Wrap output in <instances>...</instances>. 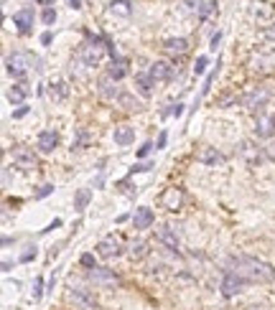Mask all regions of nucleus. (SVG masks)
Instances as JSON below:
<instances>
[{
  "mask_svg": "<svg viewBox=\"0 0 275 310\" xmlns=\"http://www.w3.org/2000/svg\"><path fill=\"white\" fill-rule=\"evenodd\" d=\"M227 272L240 275V277H245L247 282H272V280H275V267H270V264L262 262V259L245 257V254L232 257Z\"/></svg>",
  "mask_w": 275,
  "mask_h": 310,
  "instance_id": "f257e3e1",
  "label": "nucleus"
},
{
  "mask_svg": "<svg viewBox=\"0 0 275 310\" xmlns=\"http://www.w3.org/2000/svg\"><path fill=\"white\" fill-rule=\"evenodd\" d=\"M107 46H110V44L105 41V38L92 36L89 41H84V44H82V49H79V59H82V64H84V66H97V64L102 61V56H105Z\"/></svg>",
  "mask_w": 275,
  "mask_h": 310,
  "instance_id": "f03ea898",
  "label": "nucleus"
},
{
  "mask_svg": "<svg viewBox=\"0 0 275 310\" xmlns=\"http://www.w3.org/2000/svg\"><path fill=\"white\" fill-rule=\"evenodd\" d=\"M267 102H270V89H265V87H257L242 97V107H247L250 112H262Z\"/></svg>",
  "mask_w": 275,
  "mask_h": 310,
  "instance_id": "7ed1b4c3",
  "label": "nucleus"
},
{
  "mask_svg": "<svg viewBox=\"0 0 275 310\" xmlns=\"http://www.w3.org/2000/svg\"><path fill=\"white\" fill-rule=\"evenodd\" d=\"M6 66H8V74H13L16 79H23L26 71H28V66H31V59H28V54H23V51H13V54L6 59Z\"/></svg>",
  "mask_w": 275,
  "mask_h": 310,
  "instance_id": "20e7f679",
  "label": "nucleus"
},
{
  "mask_svg": "<svg viewBox=\"0 0 275 310\" xmlns=\"http://www.w3.org/2000/svg\"><path fill=\"white\" fill-rule=\"evenodd\" d=\"M247 285H250V282H247L245 277L234 275V272H227V275H224V280H222V285H219V290H222V295H224V297H234L237 292H242Z\"/></svg>",
  "mask_w": 275,
  "mask_h": 310,
  "instance_id": "39448f33",
  "label": "nucleus"
},
{
  "mask_svg": "<svg viewBox=\"0 0 275 310\" xmlns=\"http://www.w3.org/2000/svg\"><path fill=\"white\" fill-rule=\"evenodd\" d=\"M13 163L18 168H23V171H36L38 168V158L33 155V150H28V147H16L13 150Z\"/></svg>",
  "mask_w": 275,
  "mask_h": 310,
  "instance_id": "423d86ee",
  "label": "nucleus"
},
{
  "mask_svg": "<svg viewBox=\"0 0 275 310\" xmlns=\"http://www.w3.org/2000/svg\"><path fill=\"white\" fill-rule=\"evenodd\" d=\"M155 239H158L166 249H171V252H178V247H181L178 231H176L173 226H161L158 231H155Z\"/></svg>",
  "mask_w": 275,
  "mask_h": 310,
  "instance_id": "0eeeda50",
  "label": "nucleus"
},
{
  "mask_svg": "<svg viewBox=\"0 0 275 310\" xmlns=\"http://www.w3.org/2000/svg\"><path fill=\"white\" fill-rule=\"evenodd\" d=\"M181 204H184V191L181 188H166L163 193H161V206L166 209V211H178L181 209Z\"/></svg>",
  "mask_w": 275,
  "mask_h": 310,
  "instance_id": "6e6552de",
  "label": "nucleus"
},
{
  "mask_svg": "<svg viewBox=\"0 0 275 310\" xmlns=\"http://www.w3.org/2000/svg\"><path fill=\"white\" fill-rule=\"evenodd\" d=\"M97 87H100V94H102L107 102H115V99H120V97H123V92L117 89V84H115V79H112L110 74H107V76H102Z\"/></svg>",
  "mask_w": 275,
  "mask_h": 310,
  "instance_id": "1a4fd4ad",
  "label": "nucleus"
},
{
  "mask_svg": "<svg viewBox=\"0 0 275 310\" xmlns=\"http://www.w3.org/2000/svg\"><path fill=\"white\" fill-rule=\"evenodd\" d=\"M120 242H117L115 237H105L100 244H97V254L105 257V259H112V257H120Z\"/></svg>",
  "mask_w": 275,
  "mask_h": 310,
  "instance_id": "9d476101",
  "label": "nucleus"
},
{
  "mask_svg": "<svg viewBox=\"0 0 275 310\" xmlns=\"http://www.w3.org/2000/svg\"><path fill=\"white\" fill-rule=\"evenodd\" d=\"M272 132H275V114H260L257 122H255V135L265 140Z\"/></svg>",
  "mask_w": 275,
  "mask_h": 310,
  "instance_id": "9b49d317",
  "label": "nucleus"
},
{
  "mask_svg": "<svg viewBox=\"0 0 275 310\" xmlns=\"http://www.w3.org/2000/svg\"><path fill=\"white\" fill-rule=\"evenodd\" d=\"M89 280H92L95 285H117V282H120V280H117V275L110 272V269H105V267L89 269Z\"/></svg>",
  "mask_w": 275,
  "mask_h": 310,
  "instance_id": "f8f14e48",
  "label": "nucleus"
},
{
  "mask_svg": "<svg viewBox=\"0 0 275 310\" xmlns=\"http://www.w3.org/2000/svg\"><path fill=\"white\" fill-rule=\"evenodd\" d=\"M150 76H153L155 82H166V79H171V76H173V66L168 61H153L150 64Z\"/></svg>",
  "mask_w": 275,
  "mask_h": 310,
  "instance_id": "ddd939ff",
  "label": "nucleus"
},
{
  "mask_svg": "<svg viewBox=\"0 0 275 310\" xmlns=\"http://www.w3.org/2000/svg\"><path fill=\"white\" fill-rule=\"evenodd\" d=\"M196 161L204 163V166H222L224 163V155L217 152V147H204L199 155H196Z\"/></svg>",
  "mask_w": 275,
  "mask_h": 310,
  "instance_id": "4468645a",
  "label": "nucleus"
},
{
  "mask_svg": "<svg viewBox=\"0 0 275 310\" xmlns=\"http://www.w3.org/2000/svg\"><path fill=\"white\" fill-rule=\"evenodd\" d=\"M59 145V135L54 130H44L38 135V150L41 152H54V147Z\"/></svg>",
  "mask_w": 275,
  "mask_h": 310,
  "instance_id": "2eb2a0df",
  "label": "nucleus"
},
{
  "mask_svg": "<svg viewBox=\"0 0 275 310\" xmlns=\"http://www.w3.org/2000/svg\"><path fill=\"white\" fill-rule=\"evenodd\" d=\"M153 221H155V216H153V211H150L148 206H140V209L135 211V216H133L135 229H150Z\"/></svg>",
  "mask_w": 275,
  "mask_h": 310,
  "instance_id": "dca6fc26",
  "label": "nucleus"
},
{
  "mask_svg": "<svg viewBox=\"0 0 275 310\" xmlns=\"http://www.w3.org/2000/svg\"><path fill=\"white\" fill-rule=\"evenodd\" d=\"M112 137H115V145L125 147V145H130L135 140V130L130 125H120V127H115V135Z\"/></svg>",
  "mask_w": 275,
  "mask_h": 310,
  "instance_id": "f3484780",
  "label": "nucleus"
},
{
  "mask_svg": "<svg viewBox=\"0 0 275 310\" xmlns=\"http://www.w3.org/2000/svg\"><path fill=\"white\" fill-rule=\"evenodd\" d=\"M163 49L171 56H184L189 51V41H186V38H168V41L163 44Z\"/></svg>",
  "mask_w": 275,
  "mask_h": 310,
  "instance_id": "a211bd4d",
  "label": "nucleus"
},
{
  "mask_svg": "<svg viewBox=\"0 0 275 310\" xmlns=\"http://www.w3.org/2000/svg\"><path fill=\"white\" fill-rule=\"evenodd\" d=\"M13 26H18V33H28L33 26V11H18L13 16Z\"/></svg>",
  "mask_w": 275,
  "mask_h": 310,
  "instance_id": "6ab92c4d",
  "label": "nucleus"
},
{
  "mask_svg": "<svg viewBox=\"0 0 275 310\" xmlns=\"http://www.w3.org/2000/svg\"><path fill=\"white\" fill-rule=\"evenodd\" d=\"M135 84H138V89H140V94H150L153 92V84H155V79H153V76H150V71L145 74V71H140L138 76H135Z\"/></svg>",
  "mask_w": 275,
  "mask_h": 310,
  "instance_id": "aec40b11",
  "label": "nucleus"
},
{
  "mask_svg": "<svg viewBox=\"0 0 275 310\" xmlns=\"http://www.w3.org/2000/svg\"><path fill=\"white\" fill-rule=\"evenodd\" d=\"M69 295H71V300H76V302L84 305V307H95V305H97V302H95V297H92V295H87L82 287H74V285H71Z\"/></svg>",
  "mask_w": 275,
  "mask_h": 310,
  "instance_id": "412c9836",
  "label": "nucleus"
},
{
  "mask_svg": "<svg viewBox=\"0 0 275 310\" xmlns=\"http://www.w3.org/2000/svg\"><path fill=\"white\" fill-rule=\"evenodd\" d=\"M89 199H92V191H89V188L76 191V196H74V209H76V211H84L87 204H89Z\"/></svg>",
  "mask_w": 275,
  "mask_h": 310,
  "instance_id": "4be33fe9",
  "label": "nucleus"
},
{
  "mask_svg": "<svg viewBox=\"0 0 275 310\" xmlns=\"http://www.w3.org/2000/svg\"><path fill=\"white\" fill-rule=\"evenodd\" d=\"M26 94H28V87H26V84H16V87H11L8 99H11L13 104H21V102L26 99Z\"/></svg>",
  "mask_w": 275,
  "mask_h": 310,
  "instance_id": "5701e85b",
  "label": "nucleus"
},
{
  "mask_svg": "<svg viewBox=\"0 0 275 310\" xmlns=\"http://www.w3.org/2000/svg\"><path fill=\"white\" fill-rule=\"evenodd\" d=\"M125 74H128V69H125V61H123V59L112 61V66H110V76H112L115 82H120V79H123Z\"/></svg>",
  "mask_w": 275,
  "mask_h": 310,
  "instance_id": "b1692460",
  "label": "nucleus"
},
{
  "mask_svg": "<svg viewBox=\"0 0 275 310\" xmlns=\"http://www.w3.org/2000/svg\"><path fill=\"white\" fill-rule=\"evenodd\" d=\"M117 102H120L125 109H130V112H138V109H143V102H140V99H135L133 94H123V97L117 99Z\"/></svg>",
  "mask_w": 275,
  "mask_h": 310,
  "instance_id": "393cba45",
  "label": "nucleus"
},
{
  "mask_svg": "<svg viewBox=\"0 0 275 310\" xmlns=\"http://www.w3.org/2000/svg\"><path fill=\"white\" fill-rule=\"evenodd\" d=\"M110 13H117V16H130V3H128V0H112Z\"/></svg>",
  "mask_w": 275,
  "mask_h": 310,
  "instance_id": "a878e982",
  "label": "nucleus"
},
{
  "mask_svg": "<svg viewBox=\"0 0 275 310\" xmlns=\"http://www.w3.org/2000/svg\"><path fill=\"white\" fill-rule=\"evenodd\" d=\"M145 254H148V249H145L143 242H133V244H130V257H133V259H143Z\"/></svg>",
  "mask_w": 275,
  "mask_h": 310,
  "instance_id": "bb28decb",
  "label": "nucleus"
},
{
  "mask_svg": "<svg viewBox=\"0 0 275 310\" xmlns=\"http://www.w3.org/2000/svg\"><path fill=\"white\" fill-rule=\"evenodd\" d=\"M184 6H186L189 13H202V11H204V8H202V0H186Z\"/></svg>",
  "mask_w": 275,
  "mask_h": 310,
  "instance_id": "cd10ccee",
  "label": "nucleus"
},
{
  "mask_svg": "<svg viewBox=\"0 0 275 310\" xmlns=\"http://www.w3.org/2000/svg\"><path fill=\"white\" fill-rule=\"evenodd\" d=\"M66 92H69V89H66V84H54L51 97H54V99H64V97H66Z\"/></svg>",
  "mask_w": 275,
  "mask_h": 310,
  "instance_id": "c85d7f7f",
  "label": "nucleus"
},
{
  "mask_svg": "<svg viewBox=\"0 0 275 310\" xmlns=\"http://www.w3.org/2000/svg\"><path fill=\"white\" fill-rule=\"evenodd\" d=\"M207 64H209V59H207V56H199V59H196V64H194V71H196V74H204Z\"/></svg>",
  "mask_w": 275,
  "mask_h": 310,
  "instance_id": "c756f323",
  "label": "nucleus"
},
{
  "mask_svg": "<svg viewBox=\"0 0 275 310\" xmlns=\"http://www.w3.org/2000/svg\"><path fill=\"white\" fill-rule=\"evenodd\" d=\"M41 295H44V280L38 277L36 285H33V300H41Z\"/></svg>",
  "mask_w": 275,
  "mask_h": 310,
  "instance_id": "7c9ffc66",
  "label": "nucleus"
},
{
  "mask_svg": "<svg viewBox=\"0 0 275 310\" xmlns=\"http://www.w3.org/2000/svg\"><path fill=\"white\" fill-rule=\"evenodd\" d=\"M51 191H54V186H51V183H46V186H41V188H38V191H36V199H46V196H49V193H51Z\"/></svg>",
  "mask_w": 275,
  "mask_h": 310,
  "instance_id": "2f4dec72",
  "label": "nucleus"
},
{
  "mask_svg": "<svg viewBox=\"0 0 275 310\" xmlns=\"http://www.w3.org/2000/svg\"><path fill=\"white\" fill-rule=\"evenodd\" d=\"M54 21H56V13H54V8H46V11H44V23H46V26H51Z\"/></svg>",
  "mask_w": 275,
  "mask_h": 310,
  "instance_id": "473e14b6",
  "label": "nucleus"
},
{
  "mask_svg": "<svg viewBox=\"0 0 275 310\" xmlns=\"http://www.w3.org/2000/svg\"><path fill=\"white\" fill-rule=\"evenodd\" d=\"M82 264H84V267H89V269H95V267H97L92 254H82Z\"/></svg>",
  "mask_w": 275,
  "mask_h": 310,
  "instance_id": "72a5a7b5",
  "label": "nucleus"
},
{
  "mask_svg": "<svg viewBox=\"0 0 275 310\" xmlns=\"http://www.w3.org/2000/svg\"><path fill=\"white\" fill-rule=\"evenodd\" d=\"M184 112V104H171V109L166 114H171V117H178V114Z\"/></svg>",
  "mask_w": 275,
  "mask_h": 310,
  "instance_id": "f704fd0d",
  "label": "nucleus"
},
{
  "mask_svg": "<svg viewBox=\"0 0 275 310\" xmlns=\"http://www.w3.org/2000/svg\"><path fill=\"white\" fill-rule=\"evenodd\" d=\"M265 38H267V41H275V23H270L265 28Z\"/></svg>",
  "mask_w": 275,
  "mask_h": 310,
  "instance_id": "c9c22d12",
  "label": "nucleus"
},
{
  "mask_svg": "<svg viewBox=\"0 0 275 310\" xmlns=\"http://www.w3.org/2000/svg\"><path fill=\"white\" fill-rule=\"evenodd\" d=\"M150 147H153V145H150V142H145V145H143V147L138 150V155H140V158H145V155L150 152Z\"/></svg>",
  "mask_w": 275,
  "mask_h": 310,
  "instance_id": "e433bc0d",
  "label": "nucleus"
},
{
  "mask_svg": "<svg viewBox=\"0 0 275 310\" xmlns=\"http://www.w3.org/2000/svg\"><path fill=\"white\" fill-rule=\"evenodd\" d=\"M153 166H148V163H138L135 168H133V173H140V171H150Z\"/></svg>",
  "mask_w": 275,
  "mask_h": 310,
  "instance_id": "4c0bfd02",
  "label": "nucleus"
},
{
  "mask_svg": "<svg viewBox=\"0 0 275 310\" xmlns=\"http://www.w3.org/2000/svg\"><path fill=\"white\" fill-rule=\"evenodd\" d=\"M33 257H36V249L31 247V249H28V252H26V254L21 257V259H23V262H28V259H33Z\"/></svg>",
  "mask_w": 275,
  "mask_h": 310,
  "instance_id": "58836bf2",
  "label": "nucleus"
},
{
  "mask_svg": "<svg viewBox=\"0 0 275 310\" xmlns=\"http://www.w3.org/2000/svg\"><path fill=\"white\" fill-rule=\"evenodd\" d=\"M219 38H222V33H214V36H212V49H214V51H217V44H219Z\"/></svg>",
  "mask_w": 275,
  "mask_h": 310,
  "instance_id": "ea45409f",
  "label": "nucleus"
},
{
  "mask_svg": "<svg viewBox=\"0 0 275 310\" xmlns=\"http://www.w3.org/2000/svg\"><path fill=\"white\" fill-rule=\"evenodd\" d=\"M166 137H168V135L161 132V137H158V142H155V147H163V145H166Z\"/></svg>",
  "mask_w": 275,
  "mask_h": 310,
  "instance_id": "a19ab883",
  "label": "nucleus"
},
{
  "mask_svg": "<svg viewBox=\"0 0 275 310\" xmlns=\"http://www.w3.org/2000/svg\"><path fill=\"white\" fill-rule=\"evenodd\" d=\"M26 112H28V107H21V109H16V112H13V117H23Z\"/></svg>",
  "mask_w": 275,
  "mask_h": 310,
  "instance_id": "79ce46f5",
  "label": "nucleus"
},
{
  "mask_svg": "<svg viewBox=\"0 0 275 310\" xmlns=\"http://www.w3.org/2000/svg\"><path fill=\"white\" fill-rule=\"evenodd\" d=\"M41 44H44V46L51 44V33H44V36H41Z\"/></svg>",
  "mask_w": 275,
  "mask_h": 310,
  "instance_id": "37998d69",
  "label": "nucleus"
},
{
  "mask_svg": "<svg viewBox=\"0 0 275 310\" xmlns=\"http://www.w3.org/2000/svg\"><path fill=\"white\" fill-rule=\"evenodd\" d=\"M69 6H71V8H82V6H79V0H69Z\"/></svg>",
  "mask_w": 275,
  "mask_h": 310,
  "instance_id": "c03bdc74",
  "label": "nucleus"
}]
</instances>
